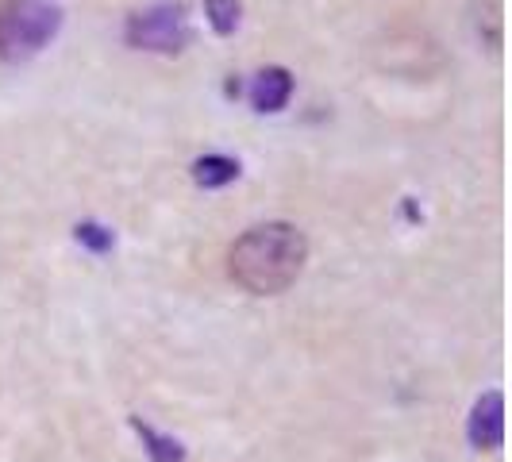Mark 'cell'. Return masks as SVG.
Segmentation results:
<instances>
[{
  "instance_id": "cell-6",
  "label": "cell",
  "mask_w": 512,
  "mask_h": 462,
  "mask_svg": "<svg viewBox=\"0 0 512 462\" xmlns=\"http://www.w3.org/2000/svg\"><path fill=\"white\" fill-rule=\"evenodd\" d=\"M235 178H239V162L228 154H205V158L193 162V181L201 189H224Z\"/></svg>"
},
{
  "instance_id": "cell-3",
  "label": "cell",
  "mask_w": 512,
  "mask_h": 462,
  "mask_svg": "<svg viewBox=\"0 0 512 462\" xmlns=\"http://www.w3.org/2000/svg\"><path fill=\"white\" fill-rule=\"evenodd\" d=\"M124 39L135 51L154 54H178L189 43V20H185V4L178 0H162L143 12H135L124 27Z\"/></svg>"
},
{
  "instance_id": "cell-2",
  "label": "cell",
  "mask_w": 512,
  "mask_h": 462,
  "mask_svg": "<svg viewBox=\"0 0 512 462\" xmlns=\"http://www.w3.org/2000/svg\"><path fill=\"white\" fill-rule=\"evenodd\" d=\"M62 27V12L47 0H12L0 12V58L24 62L39 54Z\"/></svg>"
},
{
  "instance_id": "cell-4",
  "label": "cell",
  "mask_w": 512,
  "mask_h": 462,
  "mask_svg": "<svg viewBox=\"0 0 512 462\" xmlns=\"http://www.w3.org/2000/svg\"><path fill=\"white\" fill-rule=\"evenodd\" d=\"M466 439L474 451H497L505 443V397L501 389H489L474 401L466 420Z\"/></svg>"
},
{
  "instance_id": "cell-7",
  "label": "cell",
  "mask_w": 512,
  "mask_h": 462,
  "mask_svg": "<svg viewBox=\"0 0 512 462\" xmlns=\"http://www.w3.org/2000/svg\"><path fill=\"white\" fill-rule=\"evenodd\" d=\"M131 428H135V436L143 439L151 462H185V447H181L174 436H162L158 428H151V424L139 420V416H131Z\"/></svg>"
},
{
  "instance_id": "cell-8",
  "label": "cell",
  "mask_w": 512,
  "mask_h": 462,
  "mask_svg": "<svg viewBox=\"0 0 512 462\" xmlns=\"http://www.w3.org/2000/svg\"><path fill=\"white\" fill-rule=\"evenodd\" d=\"M239 0H205V16L216 35H231L239 27Z\"/></svg>"
},
{
  "instance_id": "cell-9",
  "label": "cell",
  "mask_w": 512,
  "mask_h": 462,
  "mask_svg": "<svg viewBox=\"0 0 512 462\" xmlns=\"http://www.w3.org/2000/svg\"><path fill=\"white\" fill-rule=\"evenodd\" d=\"M74 239L81 243V247H89L93 255H108L112 243H116V235L104 228V224H97V220H81V224L74 228Z\"/></svg>"
},
{
  "instance_id": "cell-1",
  "label": "cell",
  "mask_w": 512,
  "mask_h": 462,
  "mask_svg": "<svg viewBox=\"0 0 512 462\" xmlns=\"http://www.w3.org/2000/svg\"><path fill=\"white\" fill-rule=\"evenodd\" d=\"M308 258V239L297 224L270 220L247 228L228 251V274L255 297H278L301 278Z\"/></svg>"
},
{
  "instance_id": "cell-5",
  "label": "cell",
  "mask_w": 512,
  "mask_h": 462,
  "mask_svg": "<svg viewBox=\"0 0 512 462\" xmlns=\"http://www.w3.org/2000/svg\"><path fill=\"white\" fill-rule=\"evenodd\" d=\"M293 97V74L285 66H266L251 85V104L255 112H282Z\"/></svg>"
}]
</instances>
